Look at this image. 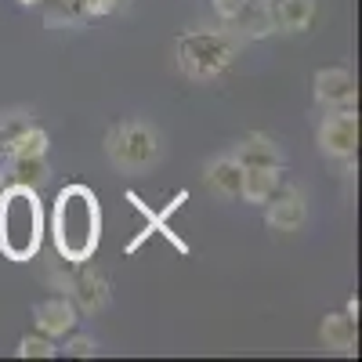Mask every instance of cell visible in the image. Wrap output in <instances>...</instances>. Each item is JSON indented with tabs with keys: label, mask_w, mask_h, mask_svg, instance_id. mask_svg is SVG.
Wrapping results in <instances>:
<instances>
[{
	"label": "cell",
	"mask_w": 362,
	"mask_h": 362,
	"mask_svg": "<svg viewBox=\"0 0 362 362\" xmlns=\"http://www.w3.org/2000/svg\"><path fill=\"white\" fill-rule=\"evenodd\" d=\"M315 98L329 109H351L355 105V76L341 66H329V69H319L315 73Z\"/></svg>",
	"instance_id": "6"
},
{
	"label": "cell",
	"mask_w": 362,
	"mask_h": 362,
	"mask_svg": "<svg viewBox=\"0 0 362 362\" xmlns=\"http://www.w3.org/2000/svg\"><path fill=\"white\" fill-rule=\"evenodd\" d=\"M214 4V11H218V18H225V22H235L239 18V11H243L250 0H210Z\"/></svg>",
	"instance_id": "19"
},
{
	"label": "cell",
	"mask_w": 362,
	"mask_h": 362,
	"mask_svg": "<svg viewBox=\"0 0 362 362\" xmlns=\"http://www.w3.org/2000/svg\"><path fill=\"white\" fill-rule=\"evenodd\" d=\"M272 25L276 29H286V33H300L308 29L312 18H315V0H272Z\"/></svg>",
	"instance_id": "13"
},
{
	"label": "cell",
	"mask_w": 362,
	"mask_h": 362,
	"mask_svg": "<svg viewBox=\"0 0 362 362\" xmlns=\"http://www.w3.org/2000/svg\"><path fill=\"white\" fill-rule=\"evenodd\" d=\"M283 189V167H243V196L247 203H268Z\"/></svg>",
	"instance_id": "11"
},
{
	"label": "cell",
	"mask_w": 362,
	"mask_h": 362,
	"mask_svg": "<svg viewBox=\"0 0 362 362\" xmlns=\"http://www.w3.org/2000/svg\"><path fill=\"white\" fill-rule=\"evenodd\" d=\"M319 337L326 348H334L341 355H351L355 351V319L348 315H326L322 326H319Z\"/></svg>",
	"instance_id": "16"
},
{
	"label": "cell",
	"mask_w": 362,
	"mask_h": 362,
	"mask_svg": "<svg viewBox=\"0 0 362 362\" xmlns=\"http://www.w3.org/2000/svg\"><path fill=\"white\" fill-rule=\"evenodd\" d=\"M206 181H210V189H214L218 196L235 199L239 189H243V163H239L232 153L228 156H218L214 163L206 167Z\"/></svg>",
	"instance_id": "14"
},
{
	"label": "cell",
	"mask_w": 362,
	"mask_h": 362,
	"mask_svg": "<svg viewBox=\"0 0 362 362\" xmlns=\"http://www.w3.org/2000/svg\"><path fill=\"white\" fill-rule=\"evenodd\" d=\"M105 148L116 167L124 170H141L160 156V134L153 127L138 124V119H127V124H116L105 138Z\"/></svg>",
	"instance_id": "4"
},
{
	"label": "cell",
	"mask_w": 362,
	"mask_h": 362,
	"mask_svg": "<svg viewBox=\"0 0 362 362\" xmlns=\"http://www.w3.org/2000/svg\"><path fill=\"white\" fill-rule=\"evenodd\" d=\"M66 355H76V358H87V355H98V344L90 337H73L66 344Z\"/></svg>",
	"instance_id": "20"
},
{
	"label": "cell",
	"mask_w": 362,
	"mask_h": 362,
	"mask_svg": "<svg viewBox=\"0 0 362 362\" xmlns=\"http://www.w3.org/2000/svg\"><path fill=\"white\" fill-rule=\"evenodd\" d=\"M0 148L18 160V156H47V134L33 124H11L0 131Z\"/></svg>",
	"instance_id": "10"
},
{
	"label": "cell",
	"mask_w": 362,
	"mask_h": 362,
	"mask_svg": "<svg viewBox=\"0 0 362 362\" xmlns=\"http://www.w3.org/2000/svg\"><path fill=\"white\" fill-rule=\"evenodd\" d=\"M355 145H358V119L351 109H337L334 116L322 119L319 148L326 156H355Z\"/></svg>",
	"instance_id": "5"
},
{
	"label": "cell",
	"mask_w": 362,
	"mask_h": 362,
	"mask_svg": "<svg viewBox=\"0 0 362 362\" xmlns=\"http://www.w3.org/2000/svg\"><path fill=\"white\" fill-rule=\"evenodd\" d=\"M348 319H358V297L348 300Z\"/></svg>",
	"instance_id": "21"
},
{
	"label": "cell",
	"mask_w": 362,
	"mask_h": 362,
	"mask_svg": "<svg viewBox=\"0 0 362 362\" xmlns=\"http://www.w3.org/2000/svg\"><path fill=\"white\" fill-rule=\"evenodd\" d=\"M18 355H22V358H54V355H58V344H54V337L29 334V337L18 341Z\"/></svg>",
	"instance_id": "18"
},
{
	"label": "cell",
	"mask_w": 362,
	"mask_h": 362,
	"mask_svg": "<svg viewBox=\"0 0 362 362\" xmlns=\"http://www.w3.org/2000/svg\"><path fill=\"white\" fill-rule=\"evenodd\" d=\"M54 247L66 261L83 264L98 247V235H102V206L98 196L90 192L87 185H69L58 192L54 199Z\"/></svg>",
	"instance_id": "1"
},
{
	"label": "cell",
	"mask_w": 362,
	"mask_h": 362,
	"mask_svg": "<svg viewBox=\"0 0 362 362\" xmlns=\"http://www.w3.org/2000/svg\"><path fill=\"white\" fill-rule=\"evenodd\" d=\"M239 44L228 33H210V29H196L177 40V66L192 80H214L235 62Z\"/></svg>",
	"instance_id": "3"
},
{
	"label": "cell",
	"mask_w": 362,
	"mask_h": 362,
	"mask_svg": "<svg viewBox=\"0 0 362 362\" xmlns=\"http://www.w3.org/2000/svg\"><path fill=\"white\" fill-rule=\"evenodd\" d=\"M73 290L80 297V305L87 312H102L109 305V283L98 268H80L76 272V279H73Z\"/></svg>",
	"instance_id": "15"
},
{
	"label": "cell",
	"mask_w": 362,
	"mask_h": 362,
	"mask_svg": "<svg viewBox=\"0 0 362 362\" xmlns=\"http://www.w3.org/2000/svg\"><path fill=\"white\" fill-rule=\"evenodd\" d=\"M232 156L243 167H283V148L268 134H247Z\"/></svg>",
	"instance_id": "12"
},
{
	"label": "cell",
	"mask_w": 362,
	"mask_h": 362,
	"mask_svg": "<svg viewBox=\"0 0 362 362\" xmlns=\"http://www.w3.org/2000/svg\"><path fill=\"white\" fill-rule=\"evenodd\" d=\"M185 199H189V192L181 189V192H177V196H174V199H170L163 210H153V206H148V203H145L138 192H127V203H131V206L138 210V214L148 221V228H153V232H160V235L167 239V243H170L174 250H181V254H189V243H185V239H177V235L170 232V225H167V221H170V214H174V210H181V203H185Z\"/></svg>",
	"instance_id": "8"
},
{
	"label": "cell",
	"mask_w": 362,
	"mask_h": 362,
	"mask_svg": "<svg viewBox=\"0 0 362 362\" xmlns=\"http://www.w3.org/2000/svg\"><path fill=\"white\" fill-rule=\"evenodd\" d=\"M33 322L44 337H66L76 326V305L69 297H47L33 308Z\"/></svg>",
	"instance_id": "7"
},
{
	"label": "cell",
	"mask_w": 362,
	"mask_h": 362,
	"mask_svg": "<svg viewBox=\"0 0 362 362\" xmlns=\"http://www.w3.org/2000/svg\"><path fill=\"white\" fill-rule=\"evenodd\" d=\"M44 210L29 185H11L0 196V250L11 261H29L40 250Z\"/></svg>",
	"instance_id": "2"
},
{
	"label": "cell",
	"mask_w": 362,
	"mask_h": 362,
	"mask_svg": "<svg viewBox=\"0 0 362 362\" xmlns=\"http://www.w3.org/2000/svg\"><path fill=\"white\" fill-rule=\"evenodd\" d=\"M308 218V203L297 189H286V192H276L268 199V225L276 232H297Z\"/></svg>",
	"instance_id": "9"
},
{
	"label": "cell",
	"mask_w": 362,
	"mask_h": 362,
	"mask_svg": "<svg viewBox=\"0 0 362 362\" xmlns=\"http://www.w3.org/2000/svg\"><path fill=\"white\" fill-rule=\"evenodd\" d=\"M11 174H15V185L40 189L47 181V163H44V156H18V160H11Z\"/></svg>",
	"instance_id": "17"
}]
</instances>
